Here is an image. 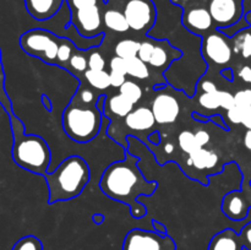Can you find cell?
Returning <instances> with one entry per match:
<instances>
[{
    "label": "cell",
    "instance_id": "1",
    "mask_svg": "<svg viewBox=\"0 0 251 250\" xmlns=\"http://www.w3.org/2000/svg\"><path fill=\"white\" fill-rule=\"evenodd\" d=\"M137 157L126 152L124 159L113 162L100 180V188L112 200L127 205L134 218L147 215V207L139 201L140 196H151L158 188L156 180H147L137 166Z\"/></svg>",
    "mask_w": 251,
    "mask_h": 250
},
{
    "label": "cell",
    "instance_id": "29",
    "mask_svg": "<svg viewBox=\"0 0 251 250\" xmlns=\"http://www.w3.org/2000/svg\"><path fill=\"white\" fill-rule=\"evenodd\" d=\"M220 91V90H218ZM217 92H203L199 97V104L207 110H217L221 108L220 97Z\"/></svg>",
    "mask_w": 251,
    "mask_h": 250
},
{
    "label": "cell",
    "instance_id": "36",
    "mask_svg": "<svg viewBox=\"0 0 251 250\" xmlns=\"http://www.w3.org/2000/svg\"><path fill=\"white\" fill-rule=\"evenodd\" d=\"M88 69L91 70H104L105 60L100 51L95 50L88 55Z\"/></svg>",
    "mask_w": 251,
    "mask_h": 250
},
{
    "label": "cell",
    "instance_id": "11",
    "mask_svg": "<svg viewBox=\"0 0 251 250\" xmlns=\"http://www.w3.org/2000/svg\"><path fill=\"white\" fill-rule=\"evenodd\" d=\"M181 24L188 31L198 36H205L206 33L216 28L206 0H200L191 6L184 7Z\"/></svg>",
    "mask_w": 251,
    "mask_h": 250
},
{
    "label": "cell",
    "instance_id": "15",
    "mask_svg": "<svg viewBox=\"0 0 251 250\" xmlns=\"http://www.w3.org/2000/svg\"><path fill=\"white\" fill-rule=\"evenodd\" d=\"M180 50L172 47L167 41H156V46H154L149 65L154 70L164 71L171 66L174 60L180 58Z\"/></svg>",
    "mask_w": 251,
    "mask_h": 250
},
{
    "label": "cell",
    "instance_id": "52",
    "mask_svg": "<svg viewBox=\"0 0 251 250\" xmlns=\"http://www.w3.org/2000/svg\"><path fill=\"white\" fill-rule=\"evenodd\" d=\"M174 150H176V147H174V145L171 144V142L166 144V146H164V151H166V153H168V154L173 153Z\"/></svg>",
    "mask_w": 251,
    "mask_h": 250
},
{
    "label": "cell",
    "instance_id": "21",
    "mask_svg": "<svg viewBox=\"0 0 251 250\" xmlns=\"http://www.w3.org/2000/svg\"><path fill=\"white\" fill-rule=\"evenodd\" d=\"M245 20L248 21L249 26L240 29L235 34V51H240L243 58L248 59L251 56V11L245 15Z\"/></svg>",
    "mask_w": 251,
    "mask_h": 250
},
{
    "label": "cell",
    "instance_id": "18",
    "mask_svg": "<svg viewBox=\"0 0 251 250\" xmlns=\"http://www.w3.org/2000/svg\"><path fill=\"white\" fill-rule=\"evenodd\" d=\"M240 235L232 228H226L212 237L207 250H243Z\"/></svg>",
    "mask_w": 251,
    "mask_h": 250
},
{
    "label": "cell",
    "instance_id": "12",
    "mask_svg": "<svg viewBox=\"0 0 251 250\" xmlns=\"http://www.w3.org/2000/svg\"><path fill=\"white\" fill-rule=\"evenodd\" d=\"M251 208V186L242 190L229 191L222 199L221 210L232 221H243L248 217Z\"/></svg>",
    "mask_w": 251,
    "mask_h": 250
},
{
    "label": "cell",
    "instance_id": "8",
    "mask_svg": "<svg viewBox=\"0 0 251 250\" xmlns=\"http://www.w3.org/2000/svg\"><path fill=\"white\" fill-rule=\"evenodd\" d=\"M123 250H176V244L168 234L134 228L125 235Z\"/></svg>",
    "mask_w": 251,
    "mask_h": 250
},
{
    "label": "cell",
    "instance_id": "49",
    "mask_svg": "<svg viewBox=\"0 0 251 250\" xmlns=\"http://www.w3.org/2000/svg\"><path fill=\"white\" fill-rule=\"evenodd\" d=\"M221 75L223 76V77L226 78V80L228 81H233V78H234V75H233V70L230 68H223L222 70H221Z\"/></svg>",
    "mask_w": 251,
    "mask_h": 250
},
{
    "label": "cell",
    "instance_id": "14",
    "mask_svg": "<svg viewBox=\"0 0 251 250\" xmlns=\"http://www.w3.org/2000/svg\"><path fill=\"white\" fill-rule=\"evenodd\" d=\"M123 5H124V0H107L105 1V6L103 9L104 28L114 33H126L130 31Z\"/></svg>",
    "mask_w": 251,
    "mask_h": 250
},
{
    "label": "cell",
    "instance_id": "40",
    "mask_svg": "<svg viewBox=\"0 0 251 250\" xmlns=\"http://www.w3.org/2000/svg\"><path fill=\"white\" fill-rule=\"evenodd\" d=\"M244 249L251 250V221L242 228L239 233Z\"/></svg>",
    "mask_w": 251,
    "mask_h": 250
},
{
    "label": "cell",
    "instance_id": "46",
    "mask_svg": "<svg viewBox=\"0 0 251 250\" xmlns=\"http://www.w3.org/2000/svg\"><path fill=\"white\" fill-rule=\"evenodd\" d=\"M242 125L247 127V130H251V107L247 108L244 113V118H243Z\"/></svg>",
    "mask_w": 251,
    "mask_h": 250
},
{
    "label": "cell",
    "instance_id": "13",
    "mask_svg": "<svg viewBox=\"0 0 251 250\" xmlns=\"http://www.w3.org/2000/svg\"><path fill=\"white\" fill-rule=\"evenodd\" d=\"M151 110L157 124L171 125L176 123L180 115V103L172 93L159 91L152 100Z\"/></svg>",
    "mask_w": 251,
    "mask_h": 250
},
{
    "label": "cell",
    "instance_id": "6",
    "mask_svg": "<svg viewBox=\"0 0 251 250\" xmlns=\"http://www.w3.org/2000/svg\"><path fill=\"white\" fill-rule=\"evenodd\" d=\"M124 15L131 31L147 34L157 20L156 5L152 0H124Z\"/></svg>",
    "mask_w": 251,
    "mask_h": 250
},
{
    "label": "cell",
    "instance_id": "16",
    "mask_svg": "<svg viewBox=\"0 0 251 250\" xmlns=\"http://www.w3.org/2000/svg\"><path fill=\"white\" fill-rule=\"evenodd\" d=\"M65 0H25L27 12L37 21H46L58 14Z\"/></svg>",
    "mask_w": 251,
    "mask_h": 250
},
{
    "label": "cell",
    "instance_id": "35",
    "mask_svg": "<svg viewBox=\"0 0 251 250\" xmlns=\"http://www.w3.org/2000/svg\"><path fill=\"white\" fill-rule=\"evenodd\" d=\"M234 100L235 105H239L245 109L251 107V88H243L238 91L234 95Z\"/></svg>",
    "mask_w": 251,
    "mask_h": 250
},
{
    "label": "cell",
    "instance_id": "51",
    "mask_svg": "<svg viewBox=\"0 0 251 250\" xmlns=\"http://www.w3.org/2000/svg\"><path fill=\"white\" fill-rule=\"evenodd\" d=\"M93 222L96 223V225H102L103 222H104V216L100 215V213H97V215L93 216Z\"/></svg>",
    "mask_w": 251,
    "mask_h": 250
},
{
    "label": "cell",
    "instance_id": "19",
    "mask_svg": "<svg viewBox=\"0 0 251 250\" xmlns=\"http://www.w3.org/2000/svg\"><path fill=\"white\" fill-rule=\"evenodd\" d=\"M188 164L199 169V171L213 169L216 166L220 164V156L212 150L201 147V149L196 150L195 152L189 154Z\"/></svg>",
    "mask_w": 251,
    "mask_h": 250
},
{
    "label": "cell",
    "instance_id": "9",
    "mask_svg": "<svg viewBox=\"0 0 251 250\" xmlns=\"http://www.w3.org/2000/svg\"><path fill=\"white\" fill-rule=\"evenodd\" d=\"M102 6H91L86 9L77 10L71 14L70 24L76 28L77 33L82 38H95L100 34L104 33L103 28V9Z\"/></svg>",
    "mask_w": 251,
    "mask_h": 250
},
{
    "label": "cell",
    "instance_id": "25",
    "mask_svg": "<svg viewBox=\"0 0 251 250\" xmlns=\"http://www.w3.org/2000/svg\"><path fill=\"white\" fill-rule=\"evenodd\" d=\"M119 93H122L124 97H126L134 104H137L144 97V90H142L141 85L132 80L125 81L119 87Z\"/></svg>",
    "mask_w": 251,
    "mask_h": 250
},
{
    "label": "cell",
    "instance_id": "32",
    "mask_svg": "<svg viewBox=\"0 0 251 250\" xmlns=\"http://www.w3.org/2000/svg\"><path fill=\"white\" fill-rule=\"evenodd\" d=\"M68 2V6L70 9V12L77 11V10L86 9L91 6H102L105 5V0H65Z\"/></svg>",
    "mask_w": 251,
    "mask_h": 250
},
{
    "label": "cell",
    "instance_id": "45",
    "mask_svg": "<svg viewBox=\"0 0 251 250\" xmlns=\"http://www.w3.org/2000/svg\"><path fill=\"white\" fill-rule=\"evenodd\" d=\"M199 1H200V0H171L172 4L176 5V6H180L181 9L191 6V5L196 4V2H199Z\"/></svg>",
    "mask_w": 251,
    "mask_h": 250
},
{
    "label": "cell",
    "instance_id": "41",
    "mask_svg": "<svg viewBox=\"0 0 251 250\" xmlns=\"http://www.w3.org/2000/svg\"><path fill=\"white\" fill-rule=\"evenodd\" d=\"M126 76L123 73H118V71H110L109 78H110V86L114 88H119L123 83L126 81Z\"/></svg>",
    "mask_w": 251,
    "mask_h": 250
},
{
    "label": "cell",
    "instance_id": "53",
    "mask_svg": "<svg viewBox=\"0 0 251 250\" xmlns=\"http://www.w3.org/2000/svg\"><path fill=\"white\" fill-rule=\"evenodd\" d=\"M193 118L194 119H198L199 122H208L210 120V117H200V115L195 114V113L193 114Z\"/></svg>",
    "mask_w": 251,
    "mask_h": 250
},
{
    "label": "cell",
    "instance_id": "47",
    "mask_svg": "<svg viewBox=\"0 0 251 250\" xmlns=\"http://www.w3.org/2000/svg\"><path fill=\"white\" fill-rule=\"evenodd\" d=\"M152 225H153L154 232L159 233V234H167V227L163 225V223L158 222V221H152Z\"/></svg>",
    "mask_w": 251,
    "mask_h": 250
},
{
    "label": "cell",
    "instance_id": "31",
    "mask_svg": "<svg viewBox=\"0 0 251 250\" xmlns=\"http://www.w3.org/2000/svg\"><path fill=\"white\" fill-rule=\"evenodd\" d=\"M68 64L70 69L77 71V73H85L86 70H88V58L78 50L74 51L73 56H71Z\"/></svg>",
    "mask_w": 251,
    "mask_h": 250
},
{
    "label": "cell",
    "instance_id": "28",
    "mask_svg": "<svg viewBox=\"0 0 251 250\" xmlns=\"http://www.w3.org/2000/svg\"><path fill=\"white\" fill-rule=\"evenodd\" d=\"M11 250H43V244L34 235H26L17 240Z\"/></svg>",
    "mask_w": 251,
    "mask_h": 250
},
{
    "label": "cell",
    "instance_id": "38",
    "mask_svg": "<svg viewBox=\"0 0 251 250\" xmlns=\"http://www.w3.org/2000/svg\"><path fill=\"white\" fill-rule=\"evenodd\" d=\"M218 97H220V105L222 109L228 110L235 105L234 95H232V93L228 92V91L220 90L218 91Z\"/></svg>",
    "mask_w": 251,
    "mask_h": 250
},
{
    "label": "cell",
    "instance_id": "3",
    "mask_svg": "<svg viewBox=\"0 0 251 250\" xmlns=\"http://www.w3.org/2000/svg\"><path fill=\"white\" fill-rule=\"evenodd\" d=\"M12 139V159L21 168L43 176L49 171L51 162V152L46 140L39 135L25 132V125L14 112L10 113Z\"/></svg>",
    "mask_w": 251,
    "mask_h": 250
},
{
    "label": "cell",
    "instance_id": "5",
    "mask_svg": "<svg viewBox=\"0 0 251 250\" xmlns=\"http://www.w3.org/2000/svg\"><path fill=\"white\" fill-rule=\"evenodd\" d=\"M61 37L44 28L28 29L20 37L22 50L46 64L58 65V49Z\"/></svg>",
    "mask_w": 251,
    "mask_h": 250
},
{
    "label": "cell",
    "instance_id": "20",
    "mask_svg": "<svg viewBox=\"0 0 251 250\" xmlns=\"http://www.w3.org/2000/svg\"><path fill=\"white\" fill-rule=\"evenodd\" d=\"M135 108V104L130 102L126 97L122 93L112 95L109 97H105L104 102V112L112 113L117 118H125L130 112H132Z\"/></svg>",
    "mask_w": 251,
    "mask_h": 250
},
{
    "label": "cell",
    "instance_id": "2",
    "mask_svg": "<svg viewBox=\"0 0 251 250\" xmlns=\"http://www.w3.org/2000/svg\"><path fill=\"white\" fill-rule=\"evenodd\" d=\"M49 190L48 202L68 201L82 194L91 179L90 166L85 158L77 154L66 157L54 171L44 174Z\"/></svg>",
    "mask_w": 251,
    "mask_h": 250
},
{
    "label": "cell",
    "instance_id": "39",
    "mask_svg": "<svg viewBox=\"0 0 251 250\" xmlns=\"http://www.w3.org/2000/svg\"><path fill=\"white\" fill-rule=\"evenodd\" d=\"M110 71H118V73H123L126 75V63L125 59L120 58V56H113L109 61Z\"/></svg>",
    "mask_w": 251,
    "mask_h": 250
},
{
    "label": "cell",
    "instance_id": "44",
    "mask_svg": "<svg viewBox=\"0 0 251 250\" xmlns=\"http://www.w3.org/2000/svg\"><path fill=\"white\" fill-rule=\"evenodd\" d=\"M201 87H202L203 92H217L218 91L216 83L211 80H203L201 83Z\"/></svg>",
    "mask_w": 251,
    "mask_h": 250
},
{
    "label": "cell",
    "instance_id": "7",
    "mask_svg": "<svg viewBox=\"0 0 251 250\" xmlns=\"http://www.w3.org/2000/svg\"><path fill=\"white\" fill-rule=\"evenodd\" d=\"M203 59L208 63L221 68H227L232 61L233 49L230 46V38L221 29L215 28L202 36L201 43Z\"/></svg>",
    "mask_w": 251,
    "mask_h": 250
},
{
    "label": "cell",
    "instance_id": "33",
    "mask_svg": "<svg viewBox=\"0 0 251 250\" xmlns=\"http://www.w3.org/2000/svg\"><path fill=\"white\" fill-rule=\"evenodd\" d=\"M154 46H156V41H153V39H150V38L144 39V41L141 42V44H140V49H139V54H137V56H139L142 61L149 64L150 59H151L152 56V53H153Z\"/></svg>",
    "mask_w": 251,
    "mask_h": 250
},
{
    "label": "cell",
    "instance_id": "24",
    "mask_svg": "<svg viewBox=\"0 0 251 250\" xmlns=\"http://www.w3.org/2000/svg\"><path fill=\"white\" fill-rule=\"evenodd\" d=\"M141 42L132 38H125L118 42L114 47L115 55L120 56L123 59H130L137 56Z\"/></svg>",
    "mask_w": 251,
    "mask_h": 250
},
{
    "label": "cell",
    "instance_id": "23",
    "mask_svg": "<svg viewBox=\"0 0 251 250\" xmlns=\"http://www.w3.org/2000/svg\"><path fill=\"white\" fill-rule=\"evenodd\" d=\"M83 76H85L88 85L95 90L104 91L110 87L109 73H107L105 70H91V69H88L83 73Z\"/></svg>",
    "mask_w": 251,
    "mask_h": 250
},
{
    "label": "cell",
    "instance_id": "22",
    "mask_svg": "<svg viewBox=\"0 0 251 250\" xmlns=\"http://www.w3.org/2000/svg\"><path fill=\"white\" fill-rule=\"evenodd\" d=\"M126 63V75L136 80H147L151 75L150 71V65L145 61H142L139 56L125 59Z\"/></svg>",
    "mask_w": 251,
    "mask_h": 250
},
{
    "label": "cell",
    "instance_id": "34",
    "mask_svg": "<svg viewBox=\"0 0 251 250\" xmlns=\"http://www.w3.org/2000/svg\"><path fill=\"white\" fill-rule=\"evenodd\" d=\"M75 96L78 98L80 102L85 103V104H96L98 97H100V96H96L95 92L87 87H81L80 90L76 91Z\"/></svg>",
    "mask_w": 251,
    "mask_h": 250
},
{
    "label": "cell",
    "instance_id": "42",
    "mask_svg": "<svg viewBox=\"0 0 251 250\" xmlns=\"http://www.w3.org/2000/svg\"><path fill=\"white\" fill-rule=\"evenodd\" d=\"M195 139L199 147H205L206 145L211 141V135L210 132L206 131V130H198V131L195 132Z\"/></svg>",
    "mask_w": 251,
    "mask_h": 250
},
{
    "label": "cell",
    "instance_id": "37",
    "mask_svg": "<svg viewBox=\"0 0 251 250\" xmlns=\"http://www.w3.org/2000/svg\"><path fill=\"white\" fill-rule=\"evenodd\" d=\"M245 108L239 107V105H234L230 109L227 110V118L232 124H242L243 118H244Z\"/></svg>",
    "mask_w": 251,
    "mask_h": 250
},
{
    "label": "cell",
    "instance_id": "30",
    "mask_svg": "<svg viewBox=\"0 0 251 250\" xmlns=\"http://www.w3.org/2000/svg\"><path fill=\"white\" fill-rule=\"evenodd\" d=\"M0 104H1V107L4 108L7 114L12 113L11 100H10L9 96L5 91V74L1 63V49H0Z\"/></svg>",
    "mask_w": 251,
    "mask_h": 250
},
{
    "label": "cell",
    "instance_id": "27",
    "mask_svg": "<svg viewBox=\"0 0 251 250\" xmlns=\"http://www.w3.org/2000/svg\"><path fill=\"white\" fill-rule=\"evenodd\" d=\"M74 51H75V44L69 38L61 37L60 46L58 49V65L64 68V65L69 63L70 58L73 56Z\"/></svg>",
    "mask_w": 251,
    "mask_h": 250
},
{
    "label": "cell",
    "instance_id": "17",
    "mask_svg": "<svg viewBox=\"0 0 251 250\" xmlns=\"http://www.w3.org/2000/svg\"><path fill=\"white\" fill-rule=\"evenodd\" d=\"M124 119L125 126L132 131H149L156 125L153 113L151 108L146 105L134 108V110L130 112Z\"/></svg>",
    "mask_w": 251,
    "mask_h": 250
},
{
    "label": "cell",
    "instance_id": "10",
    "mask_svg": "<svg viewBox=\"0 0 251 250\" xmlns=\"http://www.w3.org/2000/svg\"><path fill=\"white\" fill-rule=\"evenodd\" d=\"M216 28L225 29L243 17V0H206Z\"/></svg>",
    "mask_w": 251,
    "mask_h": 250
},
{
    "label": "cell",
    "instance_id": "26",
    "mask_svg": "<svg viewBox=\"0 0 251 250\" xmlns=\"http://www.w3.org/2000/svg\"><path fill=\"white\" fill-rule=\"evenodd\" d=\"M178 145L181 151L185 152L186 154H190L196 150L201 149L196 142L195 132L190 131V130H184L178 135Z\"/></svg>",
    "mask_w": 251,
    "mask_h": 250
},
{
    "label": "cell",
    "instance_id": "50",
    "mask_svg": "<svg viewBox=\"0 0 251 250\" xmlns=\"http://www.w3.org/2000/svg\"><path fill=\"white\" fill-rule=\"evenodd\" d=\"M244 145L251 153V130H248L244 135Z\"/></svg>",
    "mask_w": 251,
    "mask_h": 250
},
{
    "label": "cell",
    "instance_id": "48",
    "mask_svg": "<svg viewBox=\"0 0 251 250\" xmlns=\"http://www.w3.org/2000/svg\"><path fill=\"white\" fill-rule=\"evenodd\" d=\"M210 120H213V122H215V123H217V124L220 125L221 127H223V129H226V130L229 129V127H228V125L226 124L225 120H223L222 115L217 114V115H215V117H210Z\"/></svg>",
    "mask_w": 251,
    "mask_h": 250
},
{
    "label": "cell",
    "instance_id": "4",
    "mask_svg": "<svg viewBox=\"0 0 251 250\" xmlns=\"http://www.w3.org/2000/svg\"><path fill=\"white\" fill-rule=\"evenodd\" d=\"M102 110L96 104H85L74 96L63 112L64 132L74 141L86 144L98 136L102 127Z\"/></svg>",
    "mask_w": 251,
    "mask_h": 250
},
{
    "label": "cell",
    "instance_id": "43",
    "mask_svg": "<svg viewBox=\"0 0 251 250\" xmlns=\"http://www.w3.org/2000/svg\"><path fill=\"white\" fill-rule=\"evenodd\" d=\"M238 76L242 81H244L245 83H251V66L244 65L239 69L238 71Z\"/></svg>",
    "mask_w": 251,
    "mask_h": 250
}]
</instances>
